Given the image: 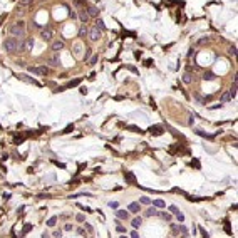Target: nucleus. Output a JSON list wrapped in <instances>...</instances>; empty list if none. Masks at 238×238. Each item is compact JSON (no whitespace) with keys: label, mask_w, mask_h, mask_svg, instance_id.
<instances>
[{"label":"nucleus","mask_w":238,"mask_h":238,"mask_svg":"<svg viewBox=\"0 0 238 238\" xmlns=\"http://www.w3.org/2000/svg\"><path fill=\"white\" fill-rule=\"evenodd\" d=\"M96 29H97L99 32L106 30V25H104V22H102V20H97V22H96Z\"/></svg>","instance_id":"f3484780"},{"label":"nucleus","mask_w":238,"mask_h":238,"mask_svg":"<svg viewBox=\"0 0 238 238\" xmlns=\"http://www.w3.org/2000/svg\"><path fill=\"white\" fill-rule=\"evenodd\" d=\"M64 230H66V231H71V230H72V225H71V223H67V225L64 226Z\"/></svg>","instance_id":"ea45409f"},{"label":"nucleus","mask_w":238,"mask_h":238,"mask_svg":"<svg viewBox=\"0 0 238 238\" xmlns=\"http://www.w3.org/2000/svg\"><path fill=\"white\" fill-rule=\"evenodd\" d=\"M97 59H99L97 56H94L92 59H91V61H89V62H91V66H92V64H96V62H97Z\"/></svg>","instance_id":"a19ab883"},{"label":"nucleus","mask_w":238,"mask_h":238,"mask_svg":"<svg viewBox=\"0 0 238 238\" xmlns=\"http://www.w3.org/2000/svg\"><path fill=\"white\" fill-rule=\"evenodd\" d=\"M228 101H231V96H230V92H225L221 96V102H228Z\"/></svg>","instance_id":"4be33fe9"},{"label":"nucleus","mask_w":238,"mask_h":238,"mask_svg":"<svg viewBox=\"0 0 238 238\" xmlns=\"http://www.w3.org/2000/svg\"><path fill=\"white\" fill-rule=\"evenodd\" d=\"M34 0H20V3H19V7H25V5H29V3H32Z\"/></svg>","instance_id":"bb28decb"},{"label":"nucleus","mask_w":238,"mask_h":238,"mask_svg":"<svg viewBox=\"0 0 238 238\" xmlns=\"http://www.w3.org/2000/svg\"><path fill=\"white\" fill-rule=\"evenodd\" d=\"M64 45H66V44H64V40H54V42H52V50H54V52H59V50L64 49Z\"/></svg>","instance_id":"0eeeda50"},{"label":"nucleus","mask_w":238,"mask_h":238,"mask_svg":"<svg viewBox=\"0 0 238 238\" xmlns=\"http://www.w3.org/2000/svg\"><path fill=\"white\" fill-rule=\"evenodd\" d=\"M87 34H89V39L92 40V42H97V40L101 39V32L96 29V27H92V29H89L87 30Z\"/></svg>","instance_id":"20e7f679"},{"label":"nucleus","mask_w":238,"mask_h":238,"mask_svg":"<svg viewBox=\"0 0 238 238\" xmlns=\"http://www.w3.org/2000/svg\"><path fill=\"white\" fill-rule=\"evenodd\" d=\"M30 230H32V225H25V226H24V230H22V236H24L25 233H29Z\"/></svg>","instance_id":"cd10ccee"},{"label":"nucleus","mask_w":238,"mask_h":238,"mask_svg":"<svg viewBox=\"0 0 238 238\" xmlns=\"http://www.w3.org/2000/svg\"><path fill=\"white\" fill-rule=\"evenodd\" d=\"M49 64H50L52 67H57V66H59V59H57L56 56H52V57L49 59Z\"/></svg>","instance_id":"6ab92c4d"},{"label":"nucleus","mask_w":238,"mask_h":238,"mask_svg":"<svg viewBox=\"0 0 238 238\" xmlns=\"http://www.w3.org/2000/svg\"><path fill=\"white\" fill-rule=\"evenodd\" d=\"M86 228H87V231H91V233H92V226H91L89 223H86Z\"/></svg>","instance_id":"79ce46f5"},{"label":"nucleus","mask_w":238,"mask_h":238,"mask_svg":"<svg viewBox=\"0 0 238 238\" xmlns=\"http://www.w3.org/2000/svg\"><path fill=\"white\" fill-rule=\"evenodd\" d=\"M79 19H81L82 22H84V24H86V22L89 20V15H87V12H86V8H82V10H79Z\"/></svg>","instance_id":"ddd939ff"},{"label":"nucleus","mask_w":238,"mask_h":238,"mask_svg":"<svg viewBox=\"0 0 238 238\" xmlns=\"http://www.w3.org/2000/svg\"><path fill=\"white\" fill-rule=\"evenodd\" d=\"M76 220H77L79 223H82V221H84V215H77V216H76Z\"/></svg>","instance_id":"c9c22d12"},{"label":"nucleus","mask_w":238,"mask_h":238,"mask_svg":"<svg viewBox=\"0 0 238 238\" xmlns=\"http://www.w3.org/2000/svg\"><path fill=\"white\" fill-rule=\"evenodd\" d=\"M191 81H193V77H191V74H188V72H186V74L183 76V82H185V84H191Z\"/></svg>","instance_id":"aec40b11"},{"label":"nucleus","mask_w":238,"mask_h":238,"mask_svg":"<svg viewBox=\"0 0 238 238\" xmlns=\"http://www.w3.org/2000/svg\"><path fill=\"white\" fill-rule=\"evenodd\" d=\"M72 129H74V126H67V127H66V129H64L62 132H64V134H66V132H71Z\"/></svg>","instance_id":"e433bc0d"},{"label":"nucleus","mask_w":238,"mask_h":238,"mask_svg":"<svg viewBox=\"0 0 238 238\" xmlns=\"http://www.w3.org/2000/svg\"><path fill=\"white\" fill-rule=\"evenodd\" d=\"M86 12H87L89 19H91V17H92V19H96V17L99 15V10H97V8H96V7H89V8H87V10H86Z\"/></svg>","instance_id":"9b49d317"},{"label":"nucleus","mask_w":238,"mask_h":238,"mask_svg":"<svg viewBox=\"0 0 238 238\" xmlns=\"http://www.w3.org/2000/svg\"><path fill=\"white\" fill-rule=\"evenodd\" d=\"M141 223H143V220L136 216V218H134V220H132V221H131V226H132V228H134V230H136V228H139V226H141Z\"/></svg>","instance_id":"2eb2a0df"},{"label":"nucleus","mask_w":238,"mask_h":238,"mask_svg":"<svg viewBox=\"0 0 238 238\" xmlns=\"http://www.w3.org/2000/svg\"><path fill=\"white\" fill-rule=\"evenodd\" d=\"M127 210L132 213V215H138L141 211V205L139 203H129V206H127Z\"/></svg>","instance_id":"6e6552de"},{"label":"nucleus","mask_w":238,"mask_h":238,"mask_svg":"<svg viewBox=\"0 0 238 238\" xmlns=\"http://www.w3.org/2000/svg\"><path fill=\"white\" fill-rule=\"evenodd\" d=\"M116 216H117L119 220H127V218H129V213H127L126 210H117V211H116Z\"/></svg>","instance_id":"9d476101"},{"label":"nucleus","mask_w":238,"mask_h":238,"mask_svg":"<svg viewBox=\"0 0 238 238\" xmlns=\"http://www.w3.org/2000/svg\"><path fill=\"white\" fill-rule=\"evenodd\" d=\"M32 47H34V39H32V37H27L24 40V44H19V49L20 50H32Z\"/></svg>","instance_id":"7ed1b4c3"},{"label":"nucleus","mask_w":238,"mask_h":238,"mask_svg":"<svg viewBox=\"0 0 238 238\" xmlns=\"http://www.w3.org/2000/svg\"><path fill=\"white\" fill-rule=\"evenodd\" d=\"M124 178H126L127 183H131V185H134V183H136V176L132 175L131 171H126V173H124Z\"/></svg>","instance_id":"f8f14e48"},{"label":"nucleus","mask_w":238,"mask_h":238,"mask_svg":"<svg viewBox=\"0 0 238 238\" xmlns=\"http://www.w3.org/2000/svg\"><path fill=\"white\" fill-rule=\"evenodd\" d=\"M151 203H153V206L154 208H164V206H166V205H164V201L163 200H154V201H151Z\"/></svg>","instance_id":"4468645a"},{"label":"nucleus","mask_w":238,"mask_h":238,"mask_svg":"<svg viewBox=\"0 0 238 238\" xmlns=\"http://www.w3.org/2000/svg\"><path fill=\"white\" fill-rule=\"evenodd\" d=\"M116 230H117L119 233H124V231H126V228L122 226V225H117V226H116Z\"/></svg>","instance_id":"473e14b6"},{"label":"nucleus","mask_w":238,"mask_h":238,"mask_svg":"<svg viewBox=\"0 0 238 238\" xmlns=\"http://www.w3.org/2000/svg\"><path fill=\"white\" fill-rule=\"evenodd\" d=\"M10 34H12V37L15 39V37H24L25 35V22L24 20H19V22H15V24H12L10 25Z\"/></svg>","instance_id":"f257e3e1"},{"label":"nucleus","mask_w":238,"mask_h":238,"mask_svg":"<svg viewBox=\"0 0 238 238\" xmlns=\"http://www.w3.org/2000/svg\"><path fill=\"white\" fill-rule=\"evenodd\" d=\"M56 223H57V216H50L49 220H47V226H56Z\"/></svg>","instance_id":"a211bd4d"},{"label":"nucleus","mask_w":238,"mask_h":238,"mask_svg":"<svg viewBox=\"0 0 238 238\" xmlns=\"http://www.w3.org/2000/svg\"><path fill=\"white\" fill-rule=\"evenodd\" d=\"M180 231H181V235H183V236H188V230H186V226H185V225H180Z\"/></svg>","instance_id":"393cba45"},{"label":"nucleus","mask_w":238,"mask_h":238,"mask_svg":"<svg viewBox=\"0 0 238 238\" xmlns=\"http://www.w3.org/2000/svg\"><path fill=\"white\" fill-rule=\"evenodd\" d=\"M151 201H153L151 198H148V196H143V198L139 200V205H151Z\"/></svg>","instance_id":"412c9836"},{"label":"nucleus","mask_w":238,"mask_h":238,"mask_svg":"<svg viewBox=\"0 0 238 238\" xmlns=\"http://www.w3.org/2000/svg\"><path fill=\"white\" fill-rule=\"evenodd\" d=\"M61 236H62V233H61V230H59V231H57V230H56V231H54V238H61Z\"/></svg>","instance_id":"4c0bfd02"},{"label":"nucleus","mask_w":238,"mask_h":238,"mask_svg":"<svg viewBox=\"0 0 238 238\" xmlns=\"http://www.w3.org/2000/svg\"><path fill=\"white\" fill-rule=\"evenodd\" d=\"M17 49H19V42H17V39L8 37V39L3 40V50H5V52H15Z\"/></svg>","instance_id":"f03ea898"},{"label":"nucleus","mask_w":238,"mask_h":238,"mask_svg":"<svg viewBox=\"0 0 238 238\" xmlns=\"http://www.w3.org/2000/svg\"><path fill=\"white\" fill-rule=\"evenodd\" d=\"M20 79H24V81H27V82H32V84H35V86L39 84L35 79H30V77H27V76H20Z\"/></svg>","instance_id":"5701e85b"},{"label":"nucleus","mask_w":238,"mask_h":238,"mask_svg":"<svg viewBox=\"0 0 238 238\" xmlns=\"http://www.w3.org/2000/svg\"><path fill=\"white\" fill-rule=\"evenodd\" d=\"M205 42H208V37H206V39H200V40H198V44H205Z\"/></svg>","instance_id":"37998d69"},{"label":"nucleus","mask_w":238,"mask_h":238,"mask_svg":"<svg viewBox=\"0 0 238 238\" xmlns=\"http://www.w3.org/2000/svg\"><path fill=\"white\" fill-rule=\"evenodd\" d=\"M148 131L151 132V134H154V136H161V134H163V132H164L161 126H151V127H149V129H148Z\"/></svg>","instance_id":"1a4fd4ad"},{"label":"nucleus","mask_w":238,"mask_h":238,"mask_svg":"<svg viewBox=\"0 0 238 238\" xmlns=\"http://www.w3.org/2000/svg\"><path fill=\"white\" fill-rule=\"evenodd\" d=\"M77 84H81V79H76V81H71L69 84L66 86V87H74V86H77Z\"/></svg>","instance_id":"b1692460"},{"label":"nucleus","mask_w":238,"mask_h":238,"mask_svg":"<svg viewBox=\"0 0 238 238\" xmlns=\"http://www.w3.org/2000/svg\"><path fill=\"white\" fill-rule=\"evenodd\" d=\"M200 233H201V236H203V238H210V235L203 230V228H200Z\"/></svg>","instance_id":"2f4dec72"},{"label":"nucleus","mask_w":238,"mask_h":238,"mask_svg":"<svg viewBox=\"0 0 238 238\" xmlns=\"http://www.w3.org/2000/svg\"><path fill=\"white\" fill-rule=\"evenodd\" d=\"M156 215H159V211L156 208H148L146 210V216H156Z\"/></svg>","instance_id":"dca6fc26"},{"label":"nucleus","mask_w":238,"mask_h":238,"mask_svg":"<svg viewBox=\"0 0 238 238\" xmlns=\"http://www.w3.org/2000/svg\"><path fill=\"white\" fill-rule=\"evenodd\" d=\"M42 238H50V236L47 235V233H44V235H42Z\"/></svg>","instance_id":"a18cd8bd"},{"label":"nucleus","mask_w":238,"mask_h":238,"mask_svg":"<svg viewBox=\"0 0 238 238\" xmlns=\"http://www.w3.org/2000/svg\"><path fill=\"white\" fill-rule=\"evenodd\" d=\"M203 79H205V81H206V79H208V81H211V79H215V74H213V72H208V74H205Z\"/></svg>","instance_id":"c85d7f7f"},{"label":"nucleus","mask_w":238,"mask_h":238,"mask_svg":"<svg viewBox=\"0 0 238 238\" xmlns=\"http://www.w3.org/2000/svg\"><path fill=\"white\" fill-rule=\"evenodd\" d=\"M109 206H111V208H117V201H109Z\"/></svg>","instance_id":"58836bf2"},{"label":"nucleus","mask_w":238,"mask_h":238,"mask_svg":"<svg viewBox=\"0 0 238 238\" xmlns=\"http://www.w3.org/2000/svg\"><path fill=\"white\" fill-rule=\"evenodd\" d=\"M176 218H178V221H180V223H181V221H185V215H183L181 211L176 215Z\"/></svg>","instance_id":"7c9ffc66"},{"label":"nucleus","mask_w":238,"mask_h":238,"mask_svg":"<svg viewBox=\"0 0 238 238\" xmlns=\"http://www.w3.org/2000/svg\"><path fill=\"white\" fill-rule=\"evenodd\" d=\"M119 238H127V236H126V235H121V236H119Z\"/></svg>","instance_id":"49530a36"},{"label":"nucleus","mask_w":238,"mask_h":238,"mask_svg":"<svg viewBox=\"0 0 238 238\" xmlns=\"http://www.w3.org/2000/svg\"><path fill=\"white\" fill-rule=\"evenodd\" d=\"M228 52H230V56H233V57H235V56H236V47H235V45H231Z\"/></svg>","instance_id":"c756f323"},{"label":"nucleus","mask_w":238,"mask_h":238,"mask_svg":"<svg viewBox=\"0 0 238 238\" xmlns=\"http://www.w3.org/2000/svg\"><path fill=\"white\" fill-rule=\"evenodd\" d=\"M131 238H139V233L136 231V230H132V231H131Z\"/></svg>","instance_id":"f704fd0d"},{"label":"nucleus","mask_w":238,"mask_h":238,"mask_svg":"<svg viewBox=\"0 0 238 238\" xmlns=\"http://www.w3.org/2000/svg\"><path fill=\"white\" fill-rule=\"evenodd\" d=\"M161 216H163L164 220H168V221L171 220V215H169V213H161Z\"/></svg>","instance_id":"72a5a7b5"},{"label":"nucleus","mask_w":238,"mask_h":238,"mask_svg":"<svg viewBox=\"0 0 238 238\" xmlns=\"http://www.w3.org/2000/svg\"><path fill=\"white\" fill-rule=\"evenodd\" d=\"M169 211H171L173 215H178V213H180V210H178V206H175V205H171V206H169Z\"/></svg>","instance_id":"a878e982"},{"label":"nucleus","mask_w":238,"mask_h":238,"mask_svg":"<svg viewBox=\"0 0 238 238\" xmlns=\"http://www.w3.org/2000/svg\"><path fill=\"white\" fill-rule=\"evenodd\" d=\"M40 37L44 40H50L54 37V30L50 29V27H45V29H42V32H40Z\"/></svg>","instance_id":"39448f33"},{"label":"nucleus","mask_w":238,"mask_h":238,"mask_svg":"<svg viewBox=\"0 0 238 238\" xmlns=\"http://www.w3.org/2000/svg\"><path fill=\"white\" fill-rule=\"evenodd\" d=\"M86 50H87V52H86V56H84V57H86V59H87V57L91 56V49H86Z\"/></svg>","instance_id":"c03bdc74"},{"label":"nucleus","mask_w":238,"mask_h":238,"mask_svg":"<svg viewBox=\"0 0 238 238\" xmlns=\"http://www.w3.org/2000/svg\"><path fill=\"white\" fill-rule=\"evenodd\" d=\"M29 72L37 74V76H45L49 72V69H47V67H29Z\"/></svg>","instance_id":"423d86ee"}]
</instances>
